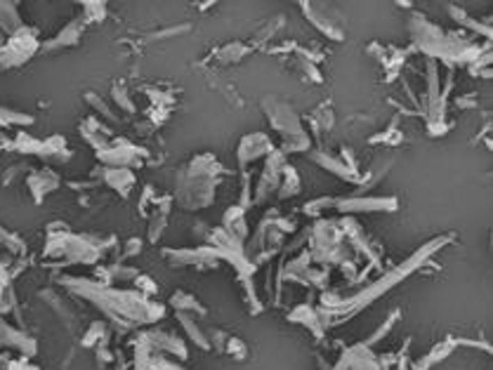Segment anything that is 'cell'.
I'll use <instances>...</instances> for the list:
<instances>
[{
  "mask_svg": "<svg viewBox=\"0 0 493 370\" xmlns=\"http://www.w3.org/2000/svg\"><path fill=\"white\" fill-rule=\"evenodd\" d=\"M265 154H272V144H269V137L267 135H248L241 139V147H239V163L246 166V163H253L255 159Z\"/></svg>",
  "mask_w": 493,
  "mask_h": 370,
  "instance_id": "6da1fadb",
  "label": "cell"
},
{
  "mask_svg": "<svg viewBox=\"0 0 493 370\" xmlns=\"http://www.w3.org/2000/svg\"><path fill=\"white\" fill-rule=\"evenodd\" d=\"M338 370H380L378 359L366 347H354L343 356L338 363Z\"/></svg>",
  "mask_w": 493,
  "mask_h": 370,
  "instance_id": "7a4b0ae2",
  "label": "cell"
},
{
  "mask_svg": "<svg viewBox=\"0 0 493 370\" xmlns=\"http://www.w3.org/2000/svg\"><path fill=\"white\" fill-rule=\"evenodd\" d=\"M397 198H345L338 203L340 210H394Z\"/></svg>",
  "mask_w": 493,
  "mask_h": 370,
  "instance_id": "3957f363",
  "label": "cell"
},
{
  "mask_svg": "<svg viewBox=\"0 0 493 370\" xmlns=\"http://www.w3.org/2000/svg\"><path fill=\"white\" fill-rule=\"evenodd\" d=\"M29 186H31L33 191L36 203H42V196L59 186V177L54 172H50V170H40V172H33L31 177H29Z\"/></svg>",
  "mask_w": 493,
  "mask_h": 370,
  "instance_id": "277c9868",
  "label": "cell"
},
{
  "mask_svg": "<svg viewBox=\"0 0 493 370\" xmlns=\"http://www.w3.org/2000/svg\"><path fill=\"white\" fill-rule=\"evenodd\" d=\"M314 161L319 163L321 168H326V170H331L333 175H340L343 179L347 182H352V184H357V170H352V168H347V163H343V159H333V156H326V154H316L314 156Z\"/></svg>",
  "mask_w": 493,
  "mask_h": 370,
  "instance_id": "5b68a950",
  "label": "cell"
},
{
  "mask_svg": "<svg viewBox=\"0 0 493 370\" xmlns=\"http://www.w3.org/2000/svg\"><path fill=\"white\" fill-rule=\"evenodd\" d=\"M104 179L109 182V186H114V189L120 193V196H127V191H130V186L135 184V177H132V172H127L125 168L107 170Z\"/></svg>",
  "mask_w": 493,
  "mask_h": 370,
  "instance_id": "8992f818",
  "label": "cell"
},
{
  "mask_svg": "<svg viewBox=\"0 0 493 370\" xmlns=\"http://www.w3.org/2000/svg\"><path fill=\"white\" fill-rule=\"evenodd\" d=\"M17 5L12 3H0V31L15 33L19 31V12H15Z\"/></svg>",
  "mask_w": 493,
  "mask_h": 370,
  "instance_id": "52a82bcc",
  "label": "cell"
},
{
  "mask_svg": "<svg viewBox=\"0 0 493 370\" xmlns=\"http://www.w3.org/2000/svg\"><path fill=\"white\" fill-rule=\"evenodd\" d=\"M81 31H83V24L81 22H71L69 26L59 33V38H54L52 42H47V50H54V47H64V45H74L81 38Z\"/></svg>",
  "mask_w": 493,
  "mask_h": 370,
  "instance_id": "ba28073f",
  "label": "cell"
},
{
  "mask_svg": "<svg viewBox=\"0 0 493 370\" xmlns=\"http://www.w3.org/2000/svg\"><path fill=\"white\" fill-rule=\"evenodd\" d=\"M290 321H300L304 323L307 328L314 330V335H324V325H319L316 321H319V314L312 312L309 307H297L293 314H290Z\"/></svg>",
  "mask_w": 493,
  "mask_h": 370,
  "instance_id": "9c48e42d",
  "label": "cell"
},
{
  "mask_svg": "<svg viewBox=\"0 0 493 370\" xmlns=\"http://www.w3.org/2000/svg\"><path fill=\"white\" fill-rule=\"evenodd\" d=\"M281 179L285 182V189H279V196L281 198H288V196H293V193L300 191V184H297V172L293 170V166H285L283 168V172H281Z\"/></svg>",
  "mask_w": 493,
  "mask_h": 370,
  "instance_id": "30bf717a",
  "label": "cell"
},
{
  "mask_svg": "<svg viewBox=\"0 0 493 370\" xmlns=\"http://www.w3.org/2000/svg\"><path fill=\"white\" fill-rule=\"evenodd\" d=\"M17 123H33L31 116H24V113H15L10 108H0V127H8V125H17Z\"/></svg>",
  "mask_w": 493,
  "mask_h": 370,
  "instance_id": "8fae6325",
  "label": "cell"
},
{
  "mask_svg": "<svg viewBox=\"0 0 493 370\" xmlns=\"http://www.w3.org/2000/svg\"><path fill=\"white\" fill-rule=\"evenodd\" d=\"M173 305L178 307V309H194V312H196V314H205V309L201 307L191 295H185V293H175V297H173Z\"/></svg>",
  "mask_w": 493,
  "mask_h": 370,
  "instance_id": "7c38bea8",
  "label": "cell"
},
{
  "mask_svg": "<svg viewBox=\"0 0 493 370\" xmlns=\"http://www.w3.org/2000/svg\"><path fill=\"white\" fill-rule=\"evenodd\" d=\"M180 321H182V325H185V328H187V335H191V339H194V342H196V344H201V347H210L208 337H201V332H198V328H196V325H194V323H191V321H189V319H187V316H185V314H180Z\"/></svg>",
  "mask_w": 493,
  "mask_h": 370,
  "instance_id": "4fadbf2b",
  "label": "cell"
},
{
  "mask_svg": "<svg viewBox=\"0 0 493 370\" xmlns=\"http://www.w3.org/2000/svg\"><path fill=\"white\" fill-rule=\"evenodd\" d=\"M0 246L10 248L12 252H24V243H22V241L17 239L15 234L5 232V229H0Z\"/></svg>",
  "mask_w": 493,
  "mask_h": 370,
  "instance_id": "5bb4252c",
  "label": "cell"
},
{
  "mask_svg": "<svg viewBox=\"0 0 493 370\" xmlns=\"http://www.w3.org/2000/svg\"><path fill=\"white\" fill-rule=\"evenodd\" d=\"M88 102H93V104L97 106V111H100V113H104L107 118H116V113H114V111H109L107 104L100 99V97H93V95H88Z\"/></svg>",
  "mask_w": 493,
  "mask_h": 370,
  "instance_id": "9a60e30c",
  "label": "cell"
},
{
  "mask_svg": "<svg viewBox=\"0 0 493 370\" xmlns=\"http://www.w3.org/2000/svg\"><path fill=\"white\" fill-rule=\"evenodd\" d=\"M130 252H139V241H130V243H127V255Z\"/></svg>",
  "mask_w": 493,
  "mask_h": 370,
  "instance_id": "2e32d148",
  "label": "cell"
},
{
  "mask_svg": "<svg viewBox=\"0 0 493 370\" xmlns=\"http://www.w3.org/2000/svg\"><path fill=\"white\" fill-rule=\"evenodd\" d=\"M0 40H3V33H0Z\"/></svg>",
  "mask_w": 493,
  "mask_h": 370,
  "instance_id": "e0dca14e",
  "label": "cell"
}]
</instances>
